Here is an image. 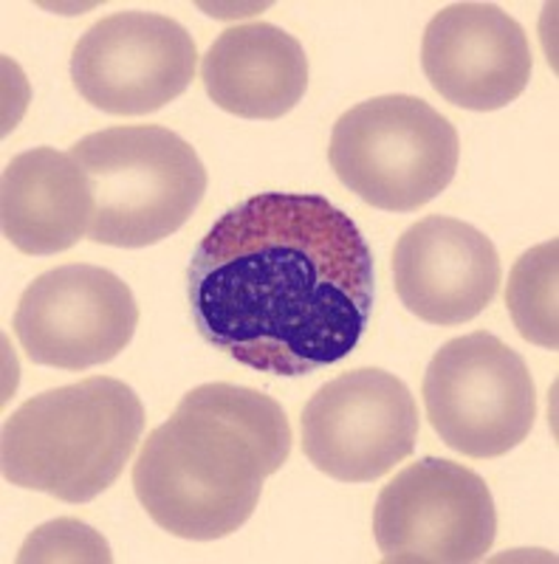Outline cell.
I'll list each match as a JSON object with an SVG mask.
<instances>
[{"label": "cell", "mask_w": 559, "mask_h": 564, "mask_svg": "<svg viewBox=\"0 0 559 564\" xmlns=\"http://www.w3.org/2000/svg\"><path fill=\"white\" fill-rule=\"evenodd\" d=\"M559 240L534 246L508 274L506 305L517 334L546 350L559 347Z\"/></svg>", "instance_id": "9a60e30c"}, {"label": "cell", "mask_w": 559, "mask_h": 564, "mask_svg": "<svg viewBox=\"0 0 559 564\" xmlns=\"http://www.w3.org/2000/svg\"><path fill=\"white\" fill-rule=\"evenodd\" d=\"M329 161L336 178L365 204L416 212L452 184L461 141L424 99L387 94L336 119Z\"/></svg>", "instance_id": "5b68a950"}, {"label": "cell", "mask_w": 559, "mask_h": 564, "mask_svg": "<svg viewBox=\"0 0 559 564\" xmlns=\"http://www.w3.org/2000/svg\"><path fill=\"white\" fill-rule=\"evenodd\" d=\"M139 325L133 291L114 271L68 263L45 271L23 291L14 336L34 365L90 370L116 359Z\"/></svg>", "instance_id": "30bf717a"}, {"label": "cell", "mask_w": 559, "mask_h": 564, "mask_svg": "<svg viewBox=\"0 0 559 564\" xmlns=\"http://www.w3.org/2000/svg\"><path fill=\"white\" fill-rule=\"evenodd\" d=\"M289 452V417L275 398L224 381L201 384L144 441L133 463L136 500L173 536L224 539L249 522Z\"/></svg>", "instance_id": "7a4b0ae2"}, {"label": "cell", "mask_w": 559, "mask_h": 564, "mask_svg": "<svg viewBox=\"0 0 559 564\" xmlns=\"http://www.w3.org/2000/svg\"><path fill=\"white\" fill-rule=\"evenodd\" d=\"M201 83L221 110L240 119H280L309 90V57L300 40L275 23L232 26L209 45Z\"/></svg>", "instance_id": "4fadbf2b"}, {"label": "cell", "mask_w": 559, "mask_h": 564, "mask_svg": "<svg viewBox=\"0 0 559 564\" xmlns=\"http://www.w3.org/2000/svg\"><path fill=\"white\" fill-rule=\"evenodd\" d=\"M97 200L88 240L144 249L168 240L190 220L206 193L195 148L159 124L97 130L72 148Z\"/></svg>", "instance_id": "277c9868"}, {"label": "cell", "mask_w": 559, "mask_h": 564, "mask_svg": "<svg viewBox=\"0 0 559 564\" xmlns=\"http://www.w3.org/2000/svg\"><path fill=\"white\" fill-rule=\"evenodd\" d=\"M186 300L198 334L238 365L311 376L351 356L370 325V246L322 195L260 193L206 231Z\"/></svg>", "instance_id": "6da1fadb"}, {"label": "cell", "mask_w": 559, "mask_h": 564, "mask_svg": "<svg viewBox=\"0 0 559 564\" xmlns=\"http://www.w3.org/2000/svg\"><path fill=\"white\" fill-rule=\"evenodd\" d=\"M526 29L495 3H452L421 40V68L432 88L463 110H501L531 79Z\"/></svg>", "instance_id": "8fae6325"}, {"label": "cell", "mask_w": 559, "mask_h": 564, "mask_svg": "<svg viewBox=\"0 0 559 564\" xmlns=\"http://www.w3.org/2000/svg\"><path fill=\"white\" fill-rule=\"evenodd\" d=\"M144 421L139 395L108 376L40 392L3 423V477L68 506L97 500L128 466Z\"/></svg>", "instance_id": "3957f363"}, {"label": "cell", "mask_w": 559, "mask_h": 564, "mask_svg": "<svg viewBox=\"0 0 559 564\" xmlns=\"http://www.w3.org/2000/svg\"><path fill=\"white\" fill-rule=\"evenodd\" d=\"M495 533V500L483 477L441 457L399 471L373 511V536L390 564L481 562Z\"/></svg>", "instance_id": "52a82bcc"}, {"label": "cell", "mask_w": 559, "mask_h": 564, "mask_svg": "<svg viewBox=\"0 0 559 564\" xmlns=\"http://www.w3.org/2000/svg\"><path fill=\"white\" fill-rule=\"evenodd\" d=\"M421 395L438 437L475 460L517 449L537 417L528 365L486 330L447 341L427 367Z\"/></svg>", "instance_id": "8992f818"}, {"label": "cell", "mask_w": 559, "mask_h": 564, "mask_svg": "<svg viewBox=\"0 0 559 564\" xmlns=\"http://www.w3.org/2000/svg\"><path fill=\"white\" fill-rule=\"evenodd\" d=\"M300 430L316 471L340 482H373L416 449L418 406L405 381L365 367L320 387L302 410Z\"/></svg>", "instance_id": "ba28073f"}, {"label": "cell", "mask_w": 559, "mask_h": 564, "mask_svg": "<svg viewBox=\"0 0 559 564\" xmlns=\"http://www.w3.org/2000/svg\"><path fill=\"white\" fill-rule=\"evenodd\" d=\"M18 562H114L110 547L94 528L57 520L40 528L18 553Z\"/></svg>", "instance_id": "2e32d148"}, {"label": "cell", "mask_w": 559, "mask_h": 564, "mask_svg": "<svg viewBox=\"0 0 559 564\" xmlns=\"http://www.w3.org/2000/svg\"><path fill=\"white\" fill-rule=\"evenodd\" d=\"M198 48L179 20L153 12L108 14L74 45L79 97L114 116L155 113L195 77Z\"/></svg>", "instance_id": "9c48e42d"}, {"label": "cell", "mask_w": 559, "mask_h": 564, "mask_svg": "<svg viewBox=\"0 0 559 564\" xmlns=\"http://www.w3.org/2000/svg\"><path fill=\"white\" fill-rule=\"evenodd\" d=\"M3 235L23 254L52 257L88 238L97 200L72 153L34 148L3 170Z\"/></svg>", "instance_id": "5bb4252c"}, {"label": "cell", "mask_w": 559, "mask_h": 564, "mask_svg": "<svg viewBox=\"0 0 559 564\" xmlns=\"http://www.w3.org/2000/svg\"><path fill=\"white\" fill-rule=\"evenodd\" d=\"M401 305L438 327L475 319L492 305L503 269L495 243L458 218L430 215L405 231L393 251Z\"/></svg>", "instance_id": "7c38bea8"}]
</instances>
